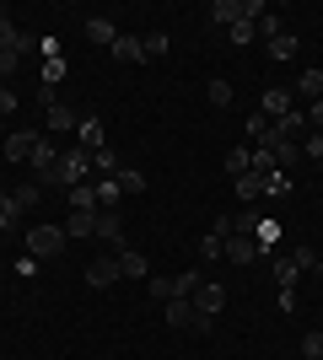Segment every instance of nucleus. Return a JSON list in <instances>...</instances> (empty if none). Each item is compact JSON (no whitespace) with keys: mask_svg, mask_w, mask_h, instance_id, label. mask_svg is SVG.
<instances>
[{"mask_svg":"<svg viewBox=\"0 0 323 360\" xmlns=\"http://www.w3.org/2000/svg\"><path fill=\"white\" fill-rule=\"evenodd\" d=\"M87 172H92V156L87 150H65L49 172H38V183L44 188H76V183H87Z\"/></svg>","mask_w":323,"mask_h":360,"instance_id":"1","label":"nucleus"},{"mask_svg":"<svg viewBox=\"0 0 323 360\" xmlns=\"http://www.w3.org/2000/svg\"><path fill=\"white\" fill-rule=\"evenodd\" d=\"M270 11V6H264V0H210V6H205V22H215V27H232V22H259V16Z\"/></svg>","mask_w":323,"mask_h":360,"instance_id":"2","label":"nucleus"},{"mask_svg":"<svg viewBox=\"0 0 323 360\" xmlns=\"http://www.w3.org/2000/svg\"><path fill=\"white\" fill-rule=\"evenodd\" d=\"M22 237H27V253L32 258H60L65 242H70V237H65V226H49V221H38L32 231H22Z\"/></svg>","mask_w":323,"mask_h":360,"instance_id":"3","label":"nucleus"},{"mask_svg":"<svg viewBox=\"0 0 323 360\" xmlns=\"http://www.w3.org/2000/svg\"><path fill=\"white\" fill-rule=\"evenodd\" d=\"M162 317H167V328H200V333L215 328V323H200V312H194V301H189V296L162 301Z\"/></svg>","mask_w":323,"mask_h":360,"instance_id":"4","label":"nucleus"},{"mask_svg":"<svg viewBox=\"0 0 323 360\" xmlns=\"http://www.w3.org/2000/svg\"><path fill=\"white\" fill-rule=\"evenodd\" d=\"M194 312H200V323H215V317H221V307H227V285H215V280H205L200 290H194Z\"/></svg>","mask_w":323,"mask_h":360,"instance_id":"5","label":"nucleus"},{"mask_svg":"<svg viewBox=\"0 0 323 360\" xmlns=\"http://www.w3.org/2000/svg\"><path fill=\"white\" fill-rule=\"evenodd\" d=\"M221 258H227V264H253V258H259V242L243 237V231H227V242H221Z\"/></svg>","mask_w":323,"mask_h":360,"instance_id":"6","label":"nucleus"},{"mask_svg":"<svg viewBox=\"0 0 323 360\" xmlns=\"http://www.w3.org/2000/svg\"><path fill=\"white\" fill-rule=\"evenodd\" d=\"M113 280H124V274H119V253H113V258H92V264H87V285H92V290H108Z\"/></svg>","mask_w":323,"mask_h":360,"instance_id":"7","label":"nucleus"},{"mask_svg":"<svg viewBox=\"0 0 323 360\" xmlns=\"http://www.w3.org/2000/svg\"><path fill=\"white\" fill-rule=\"evenodd\" d=\"M259 113H264L270 124H275V119H286V113H291V91H286V86H270V91L259 97Z\"/></svg>","mask_w":323,"mask_h":360,"instance_id":"8","label":"nucleus"},{"mask_svg":"<svg viewBox=\"0 0 323 360\" xmlns=\"http://www.w3.org/2000/svg\"><path fill=\"white\" fill-rule=\"evenodd\" d=\"M32 146H38V135H32V129H16V135L6 140V162H27Z\"/></svg>","mask_w":323,"mask_h":360,"instance_id":"9","label":"nucleus"},{"mask_svg":"<svg viewBox=\"0 0 323 360\" xmlns=\"http://www.w3.org/2000/svg\"><path fill=\"white\" fill-rule=\"evenodd\" d=\"M113 38H119V27H113L108 16H92V22H87V44H97V49H113Z\"/></svg>","mask_w":323,"mask_h":360,"instance_id":"10","label":"nucleus"},{"mask_svg":"<svg viewBox=\"0 0 323 360\" xmlns=\"http://www.w3.org/2000/svg\"><path fill=\"white\" fill-rule=\"evenodd\" d=\"M113 60H124V65H140V60H146V49H140V38L119 32V38H113Z\"/></svg>","mask_w":323,"mask_h":360,"instance_id":"11","label":"nucleus"},{"mask_svg":"<svg viewBox=\"0 0 323 360\" xmlns=\"http://www.w3.org/2000/svg\"><path fill=\"white\" fill-rule=\"evenodd\" d=\"M65 237H97V210H70Z\"/></svg>","mask_w":323,"mask_h":360,"instance_id":"12","label":"nucleus"},{"mask_svg":"<svg viewBox=\"0 0 323 360\" xmlns=\"http://www.w3.org/2000/svg\"><path fill=\"white\" fill-rule=\"evenodd\" d=\"M119 274H124V280H140V274H151L146 253H135V248H124V253H119Z\"/></svg>","mask_w":323,"mask_h":360,"instance_id":"13","label":"nucleus"},{"mask_svg":"<svg viewBox=\"0 0 323 360\" xmlns=\"http://www.w3.org/2000/svg\"><path fill=\"white\" fill-rule=\"evenodd\" d=\"M81 150H87V156H97V150H103V119H81Z\"/></svg>","mask_w":323,"mask_h":360,"instance_id":"14","label":"nucleus"},{"mask_svg":"<svg viewBox=\"0 0 323 360\" xmlns=\"http://www.w3.org/2000/svg\"><path fill=\"white\" fill-rule=\"evenodd\" d=\"M97 237H108V242H119V248H124V221H119V210H97Z\"/></svg>","mask_w":323,"mask_h":360,"instance_id":"15","label":"nucleus"},{"mask_svg":"<svg viewBox=\"0 0 323 360\" xmlns=\"http://www.w3.org/2000/svg\"><path fill=\"white\" fill-rule=\"evenodd\" d=\"M27 162H32V172H49V167L60 162V150L49 146V135H38V146H32V156H27Z\"/></svg>","mask_w":323,"mask_h":360,"instance_id":"16","label":"nucleus"},{"mask_svg":"<svg viewBox=\"0 0 323 360\" xmlns=\"http://www.w3.org/2000/svg\"><path fill=\"white\" fill-rule=\"evenodd\" d=\"M253 242H259V253H270V248L280 242V221H275V215H264V221L253 226Z\"/></svg>","mask_w":323,"mask_h":360,"instance_id":"17","label":"nucleus"},{"mask_svg":"<svg viewBox=\"0 0 323 360\" xmlns=\"http://www.w3.org/2000/svg\"><path fill=\"white\" fill-rule=\"evenodd\" d=\"M264 49H270V60H296V49H302V44H296V32H280V38H270Z\"/></svg>","mask_w":323,"mask_h":360,"instance_id":"18","label":"nucleus"},{"mask_svg":"<svg viewBox=\"0 0 323 360\" xmlns=\"http://www.w3.org/2000/svg\"><path fill=\"white\" fill-rule=\"evenodd\" d=\"M248 162H253V146H232V150H227V172H232V183L248 172Z\"/></svg>","mask_w":323,"mask_h":360,"instance_id":"19","label":"nucleus"},{"mask_svg":"<svg viewBox=\"0 0 323 360\" xmlns=\"http://www.w3.org/2000/svg\"><path fill=\"white\" fill-rule=\"evenodd\" d=\"M296 97L318 103V97H323V70H302V81H296Z\"/></svg>","mask_w":323,"mask_h":360,"instance_id":"20","label":"nucleus"},{"mask_svg":"<svg viewBox=\"0 0 323 360\" xmlns=\"http://www.w3.org/2000/svg\"><path fill=\"white\" fill-rule=\"evenodd\" d=\"M140 49H146V60H162V54L172 49V38L167 32H140Z\"/></svg>","mask_w":323,"mask_h":360,"instance_id":"21","label":"nucleus"},{"mask_svg":"<svg viewBox=\"0 0 323 360\" xmlns=\"http://www.w3.org/2000/svg\"><path fill=\"white\" fill-rule=\"evenodd\" d=\"M270 135H275V124L264 119V113H248V140H253V146H270Z\"/></svg>","mask_w":323,"mask_h":360,"instance_id":"22","label":"nucleus"},{"mask_svg":"<svg viewBox=\"0 0 323 360\" xmlns=\"http://www.w3.org/2000/svg\"><path fill=\"white\" fill-rule=\"evenodd\" d=\"M113 183H119V194H146V172H135V167L113 172Z\"/></svg>","mask_w":323,"mask_h":360,"instance_id":"23","label":"nucleus"},{"mask_svg":"<svg viewBox=\"0 0 323 360\" xmlns=\"http://www.w3.org/2000/svg\"><path fill=\"white\" fill-rule=\"evenodd\" d=\"M92 188H97V210H119V183H113V178L92 183Z\"/></svg>","mask_w":323,"mask_h":360,"instance_id":"24","label":"nucleus"},{"mask_svg":"<svg viewBox=\"0 0 323 360\" xmlns=\"http://www.w3.org/2000/svg\"><path fill=\"white\" fill-rule=\"evenodd\" d=\"M200 285H205V274H200V269H189V274H172V296H194Z\"/></svg>","mask_w":323,"mask_h":360,"instance_id":"25","label":"nucleus"},{"mask_svg":"<svg viewBox=\"0 0 323 360\" xmlns=\"http://www.w3.org/2000/svg\"><path fill=\"white\" fill-rule=\"evenodd\" d=\"M70 210H97V188L92 183H76V188H70Z\"/></svg>","mask_w":323,"mask_h":360,"instance_id":"26","label":"nucleus"},{"mask_svg":"<svg viewBox=\"0 0 323 360\" xmlns=\"http://www.w3.org/2000/svg\"><path fill=\"white\" fill-rule=\"evenodd\" d=\"M11 226H22V210H16V199L0 188V231H11Z\"/></svg>","mask_w":323,"mask_h":360,"instance_id":"27","label":"nucleus"},{"mask_svg":"<svg viewBox=\"0 0 323 360\" xmlns=\"http://www.w3.org/2000/svg\"><path fill=\"white\" fill-rule=\"evenodd\" d=\"M49 129H54V135H60V129H76V113H70L65 103H54L49 108Z\"/></svg>","mask_w":323,"mask_h":360,"instance_id":"28","label":"nucleus"},{"mask_svg":"<svg viewBox=\"0 0 323 360\" xmlns=\"http://www.w3.org/2000/svg\"><path fill=\"white\" fill-rule=\"evenodd\" d=\"M227 38H232V44H237V49H248V44H253V38H259V32H253V22H248V16H243V22H232V27H227Z\"/></svg>","mask_w":323,"mask_h":360,"instance_id":"29","label":"nucleus"},{"mask_svg":"<svg viewBox=\"0 0 323 360\" xmlns=\"http://www.w3.org/2000/svg\"><path fill=\"white\" fill-rule=\"evenodd\" d=\"M205 97H210V108H232V81H210Z\"/></svg>","mask_w":323,"mask_h":360,"instance_id":"30","label":"nucleus"},{"mask_svg":"<svg viewBox=\"0 0 323 360\" xmlns=\"http://www.w3.org/2000/svg\"><path fill=\"white\" fill-rule=\"evenodd\" d=\"M253 32H259L264 44H270V38H280V32H286V27H280V16H270V11H264L259 22H253Z\"/></svg>","mask_w":323,"mask_h":360,"instance_id":"31","label":"nucleus"},{"mask_svg":"<svg viewBox=\"0 0 323 360\" xmlns=\"http://www.w3.org/2000/svg\"><path fill=\"white\" fill-rule=\"evenodd\" d=\"M302 156H308V162H323V135H318V129L302 135Z\"/></svg>","mask_w":323,"mask_h":360,"instance_id":"32","label":"nucleus"},{"mask_svg":"<svg viewBox=\"0 0 323 360\" xmlns=\"http://www.w3.org/2000/svg\"><path fill=\"white\" fill-rule=\"evenodd\" d=\"M302 360H323V328L302 339Z\"/></svg>","mask_w":323,"mask_h":360,"instance_id":"33","label":"nucleus"},{"mask_svg":"<svg viewBox=\"0 0 323 360\" xmlns=\"http://www.w3.org/2000/svg\"><path fill=\"white\" fill-rule=\"evenodd\" d=\"M291 194V172H270V199H286Z\"/></svg>","mask_w":323,"mask_h":360,"instance_id":"34","label":"nucleus"},{"mask_svg":"<svg viewBox=\"0 0 323 360\" xmlns=\"http://www.w3.org/2000/svg\"><path fill=\"white\" fill-rule=\"evenodd\" d=\"M38 194H44V188H32V183H27V188H16V194H11V199H16V210L27 215V210H32V205H38Z\"/></svg>","mask_w":323,"mask_h":360,"instance_id":"35","label":"nucleus"},{"mask_svg":"<svg viewBox=\"0 0 323 360\" xmlns=\"http://www.w3.org/2000/svg\"><path fill=\"white\" fill-rule=\"evenodd\" d=\"M291 264H296L302 274H308V269H318V248H296V253H291Z\"/></svg>","mask_w":323,"mask_h":360,"instance_id":"36","label":"nucleus"},{"mask_svg":"<svg viewBox=\"0 0 323 360\" xmlns=\"http://www.w3.org/2000/svg\"><path fill=\"white\" fill-rule=\"evenodd\" d=\"M151 296L156 301H172V274H151Z\"/></svg>","mask_w":323,"mask_h":360,"instance_id":"37","label":"nucleus"},{"mask_svg":"<svg viewBox=\"0 0 323 360\" xmlns=\"http://www.w3.org/2000/svg\"><path fill=\"white\" fill-rule=\"evenodd\" d=\"M16 70H22V54H0V81H11Z\"/></svg>","mask_w":323,"mask_h":360,"instance_id":"38","label":"nucleus"},{"mask_svg":"<svg viewBox=\"0 0 323 360\" xmlns=\"http://www.w3.org/2000/svg\"><path fill=\"white\" fill-rule=\"evenodd\" d=\"M92 167H97V172H108V178H113V172H119V167H113V150H97V156H92Z\"/></svg>","mask_w":323,"mask_h":360,"instance_id":"39","label":"nucleus"},{"mask_svg":"<svg viewBox=\"0 0 323 360\" xmlns=\"http://www.w3.org/2000/svg\"><path fill=\"white\" fill-rule=\"evenodd\" d=\"M60 75H65V60H44V86H54Z\"/></svg>","mask_w":323,"mask_h":360,"instance_id":"40","label":"nucleus"},{"mask_svg":"<svg viewBox=\"0 0 323 360\" xmlns=\"http://www.w3.org/2000/svg\"><path fill=\"white\" fill-rule=\"evenodd\" d=\"M16 108H22V103H16V91L0 81V113H16Z\"/></svg>","mask_w":323,"mask_h":360,"instance_id":"41","label":"nucleus"},{"mask_svg":"<svg viewBox=\"0 0 323 360\" xmlns=\"http://www.w3.org/2000/svg\"><path fill=\"white\" fill-rule=\"evenodd\" d=\"M308 129H318V135H323V103L308 108Z\"/></svg>","mask_w":323,"mask_h":360,"instance_id":"42","label":"nucleus"},{"mask_svg":"<svg viewBox=\"0 0 323 360\" xmlns=\"http://www.w3.org/2000/svg\"><path fill=\"white\" fill-rule=\"evenodd\" d=\"M318 269H323V248H318Z\"/></svg>","mask_w":323,"mask_h":360,"instance_id":"43","label":"nucleus"},{"mask_svg":"<svg viewBox=\"0 0 323 360\" xmlns=\"http://www.w3.org/2000/svg\"><path fill=\"white\" fill-rule=\"evenodd\" d=\"M0 16H6V6H0Z\"/></svg>","mask_w":323,"mask_h":360,"instance_id":"44","label":"nucleus"}]
</instances>
